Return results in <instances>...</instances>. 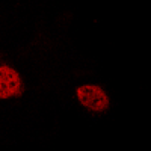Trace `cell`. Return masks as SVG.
I'll return each instance as SVG.
<instances>
[{
    "mask_svg": "<svg viewBox=\"0 0 151 151\" xmlns=\"http://www.w3.org/2000/svg\"><path fill=\"white\" fill-rule=\"evenodd\" d=\"M79 101L89 110L94 112H103L109 106V97L107 94L97 85H83L77 89Z\"/></svg>",
    "mask_w": 151,
    "mask_h": 151,
    "instance_id": "cell-1",
    "label": "cell"
},
{
    "mask_svg": "<svg viewBox=\"0 0 151 151\" xmlns=\"http://www.w3.org/2000/svg\"><path fill=\"white\" fill-rule=\"evenodd\" d=\"M21 82L15 70L8 65H0V98H9L20 92Z\"/></svg>",
    "mask_w": 151,
    "mask_h": 151,
    "instance_id": "cell-2",
    "label": "cell"
}]
</instances>
